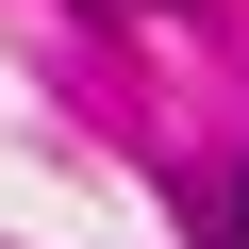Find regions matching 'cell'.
Listing matches in <instances>:
<instances>
[{"label": "cell", "instance_id": "6da1fadb", "mask_svg": "<svg viewBox=\"0 0 249 249\" xmlns=\"http://www.w3.org/2000/svg\"><path fill=\"white\" fill-rule=\"evenodd\" d=\"M232 249H249V199H232Z\"/></svg>", "mask_w": 249, "mask_h": 249}]
</instances>
